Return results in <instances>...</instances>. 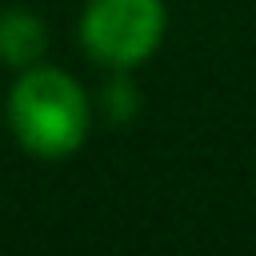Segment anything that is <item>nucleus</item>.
Masks as SVG:
<instances>
[{"mask_svg": "<svg viewBox=\"0 0 256 256\" xmlns=\"http://www.w3.org/2000/svg\"><path fill=\"white\" fill-rule=\"evenodd\" d=\"M100 108L112 124H124L136 116L140 108V96H136V84H132V72H108V84L100 92Z\"/></svg>", "mask_w": 256, "mask_h": 256, "instance_id": "obj_4", "label": "nucleus"}, {"mask_svg": "<svg viewBox=\"0 0 256 256\" xmlns=\"http://www.w3.org/2000/svg\"><path fill=\"white\" fill-rule=\"evenodd\" d=\"M48 60V24L32 8H0V64L8 72Z\"/></svg>", "mask_w": 256, "mask_h": 256, "instance_id": "obj_3", "label": "nucleus"}, {"mask_svg": "<svg viewBox=\"0 0 256 256\" xmlns=\"http://www.w3.org/2000/svg\"><path fill=\"white\" fill-rule=\"evenodd\" d=\"M168 36L164 0H84L76 16L80 52L104 72L144 68Z\"/></svg>", "mask_w": 256, "mask_h": 256, "instance_id": "obj_2", "label": "nucleus"}, {"mask_svg": "<svg viewBox=\"0 0 256 256\" xmlns=\"http://www.w3.org/2000/svg\"><path fill=\"white\" fill-rule=\"evenodd\" d=\"M92 120L96 104L68 68L40 60L32 68L12 72L4 96V124L24 156L44 164L76 156L92 136Z\"/></svg>", "mask_w": 256, "mask_h": 256, "instance_id": "obj_1", "label": "nucleus"}]
</instances>
